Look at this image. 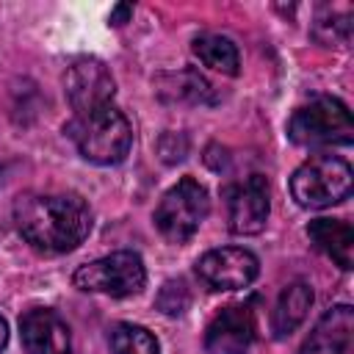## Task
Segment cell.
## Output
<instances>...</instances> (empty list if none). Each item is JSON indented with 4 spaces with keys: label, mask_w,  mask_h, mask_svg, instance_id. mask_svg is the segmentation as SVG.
<instances>
[{
    "label": "cell",
    "mask_w": 354,
    "mask_h": 354,
    "mask_svg": "<svg viewBox=\"0 0 354 354\" xmlns=\"http://www.w3.org/2000/svg\"><path fill=\"white\" fill-rule=\"evenodd\" d=\"M19 235L39 252L64 254L91 232V210L77 194H22L14 202Z\"/></svg>",
    "instance_id": "1"
},
{
    "label": "cell",
    "mask_w": 354,
    "mask_h": 354,
    "mask_svg": "<svg viewBox=\"0 0 354 354\" xmlns=\"http://www.w3.org/2000/svg\"><path fill=\"white\" fill-rule=\"evenodd\" d=\"M69 136L75 138L80 155L97 166L122 163L133 147V127L113 105L88 116H77L69 124Z\"/></svg>",
    "instance_id": "2"
},
{
    "label": "cell",
    "mask_w": 354,
    "mask_h": 354,
    "mask_svg": "<svg viewBox=\"0 0 354 354\" xmlns=\"http://www.w3.org/2000/svg\"><path fill=\"white\" fill-rule=\"evenodd\" d=\"M288 136L299 147H346L354 141V122L337 97H315L296 108L288 122Z\"/></svg>",
    "instance_id": "3"
},
{
    "label": "cell",
    "mask_w": 354,
    "mask_h": 354,
    "mask_svg": "<svg viewBox=\"0 0 354 354\" xmlns=\"http://www.w3.org/2000/svg\"><path fill=\"white\" fill-rule=\"evenodd\" d=\"M351 166L337 155H313L290 177V194L296 205L321 210L348 199L351 194Z\"/></svg>",
    "instance_id": "4"
},
{
    "label": "cell",
    "mask_w": 354,
    "mask_h": 354,
    "mask_svg": "<svg viewBox=\"0 0 354 354\" xmlns=\"http://www.w3.org/2000/svg\"><path fill=\"white\" fill-rule=\"evenodd\" d=\"M207 210H210V199L205 185L194 177H183L160 196L155 207V227L166 241L185 243L199 230Z\"/></svg>",
    "instance_id": "5"
},
{
    "label": "cell",
    "mask_w": 354,
    "mask_h": 354,
    "mask_svg": "<svg viewBox=\"0 0 354 354\" xmlns=\"http://www.w3.org/2000/svg\"><path fill=\"white\" fill-rule=\"evenodd\" d=\"M75 288L91 290V293H108V296H133L147 282V268L138 252L122 249L113 254H105L94 263H86L72 277Z\"/></svg>",
    "instance_id": "6"
},
{
    "label": "cell",
    "mask_w": 354,
    "mask_h": 354,
    "mask_svg": "<svg viewBox=\"0 0 354 354\" xmlns=\"http://www.w3.org/2000/svg\"><path fill=\"white\" fill-rule=\"evenodd\" d=\"M64 91L75 116H88L113 102L116 83L100 58H77L64 72Z\"/></svg>",
    "instance_id": "7"
},
{
    "label": "cell",
    "mask_w": 354,
    "mask_h": 354,
    "mask_svg": "<svg viewBox=\"0 0 354 354\" xmlns=\"http://www.w3.org/2000/svg\"><path fill=\"white\" fill-rule=\"evenodd\" d=\"M260 274V263L249 249L241 246H224L210 249L196 263V277L210 290H241L254 282Z\"/></svg>",
    "instance_id": "8"
},
{
    "label": "cell",
    "mask_w": 354,
    "mask_h": 354,
    "mask_svg": "<svg viewBox=\"0 0 354 354\" xmlns=\"http://www.w3.org/2000/svg\"><path fill=\"white\" fill-rule=\"evenodd\" d=\"M254 329V310L249 304H230L207 324L205 348L207 354H249Z\"/></svg>",
    "instance_id": "9"
},
{
    "label": "cell",
    "mask_w": 354,
    "mask_h": 354,
    "mask_svg": "<svg viewBox=\"0 0 354 354\" xmlns=\"http://www.w3.org/2000/svg\"><path fill=\"white\" fill-rule=\"evenodd\" d=\"M230 205V230L235 235H257L268 218V183L260 174L246 177L243 183L227 191Z\"/></svg>",
    "instance_id": "10"
},
{
    "label": "cell",
    "mask_w": 354,
    "mask_h": 354,
    "mask_svg": "<svg viewBox=\"0 0 354 354\" xmlns=\"http://www.w3.org/2000/svg\"><path fill=\"white\" fill-rule=\"evenodd\" d=\"M19 337L28 354H69L72 348L66 321L47 307L28 310L19 318Z\"/></svg>",
    "instance_id": "11"
},
{
    "label": "cell",
    "mask_w": 354,
    "mask_h": 354,
    "mask_svg": "<svg viewBox=\"0 0 354 354\" xmlns=\"http://www.w3.org/2000/svg\"><path fill=\"white\" fill-rule=\"evenodd\" d=\"M299 354H354V310L337 304L321 315Z\"/></svg>",
    "instance_id": "12"
},
{
    "label": "cell",
    "mask_w": 354,
    "mask_h": 354,
    "mask_svg": "<svg viewBox=\"0 0 354 354\" xmlns=\"http://www.w3.org/2000/svg\"><path fill=\"white\" fill-rule=\"evenodd\" d=\"M307 235L318 252H324L335 266L348 271L354 266V230L343 218H315L307 224Z\"/></svg>",
    "instance_id": "13"
},
{
    "label": "cell",
    "mask_w": 354,
    "mask_h": 354,
    "mask_svg": "<svg viewBox=\"0 0 354 354\" xmlns=\"http://www.w3.org/2000/svg\"><path fill=\"white\" fill-rule=\"evenodd\" d=\"M313 304V290L304 282H290L279 299L277 307L271 313V332L274 337H288L290 332H296V326L307 318V310Z\"/></svg>",
    "instance_id": "14"
},
{
    "label": "cell",
    "mask_w": 354,
    "mask_h": 354,
    "mask_svg": "<svg viewBox=\"0 0 354 354\" xmlns=\"http://www.w3.org/2000/svg\"><path fill=\"white\" fill-rule=\"evenodd\" d=\"M194 55L205 66H210V69H216L221 75H238V66H241L238 47L227 36H221V33H202V36H196L194 39Z\"/></svg>",
    "instance_id": "15"
},
{
    "label": "cell",
    "mask_w": 354,
    "mask_h": 354,
    "mask_svg": "<svg viewBox=\"0 0 354 354\" xmlns=\"http://www.w3.org/2000/svg\"><path fill=\"white\" fill-rule=\"evenodd\" d=\"M111 351L113 354H160L155 335L136 324H116L111 329Z\"/></svg>",
    "instance_id": "16"
},
{
    "label": "cell",
    "mask_w": 354,
    "mask_h": 354,
    "mask_svg": "<svg viewBox=\"0 0 354 354\" xmlns=\"http://www.w3.org/2000/svg\"><path fill=\"white\" fill-rule=\"evenodd\" d=\"M188 301H191V293H188V288H185L183 279H169V282L160 288L158 299H155V304H158L166 315H180V313L188 307Z\"/></svg>",
    "instance_id": "17"
},
{
    "label": "cell",
    "mask_w": 354,
    "mask_h": 354,
    "mask_svg": "<svg viewBox=\"0 0 354 354\" xmlns=\"http://www.w3.org/2000/svg\"><path fill=\"white\" fill-rule=\"evenodd\" d=\"M177 97L183 100H191V102H213L210 97V83L196 75V72H180L177 75Z\"/></svg>",
    "instance_id": "18"
},
{
    "label": "cell",
    "mask_w": 354,
    "mask_h": 354,
    "mask_svg": "<svg viewBox=\"0 0 354 354\" xmlns=\"http://www.w3.org/2000/svg\"><path fill=\"white\" fill-rule=\"evenodd\" d=\"M130 14H133V6H127V3H122V6H116V8L111 11V22H113V25H124Z\"/></svg>",
    "instance_id": "19"
},
{
    "label": "cell",
    "mask_w": 354,
    "mask_h": 354,
    "mask_svg": "<svg viewBox=\"0 0 354 354\" xmlns=\"http://www.w3.org/2000/svg\"><path fill=\"white\" fill-rule=\"evenodd\" d=\"M6 343H8V324H6L3 318H0V354H3Z\"/></svg>",
    "instance_id": "20"
}]
</instances>
